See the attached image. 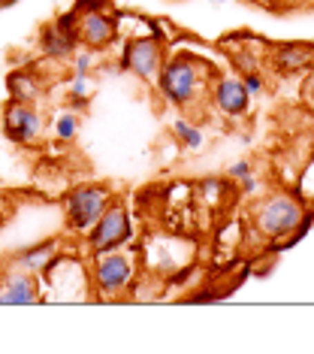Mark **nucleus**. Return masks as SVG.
Segmentation results:
<instances>
[{
  "label": "nucleus",
  "mask_w": 314,
  "mask_h": 354,
  "mask_svg": "<svg viewBox=\"0 0 314 354\" xmlns=\"http://www.w3.org/2000/svg\"><path fill=\"white\" fill-rule=\"evenodd\" d=\"M43 300V281L37 272L6 261L0 267V306H37Z\"/></svg>",
  "instance_id": "obj_8"
},
{
  "label": "nucleus",
  "mask_w": 314,
  "mask_h": 354,
  "mask_svg": "<svg viewBox=\"0 0 314 354\" xmlns=\"http://www.w3.org/2000/svg\"><path fill=\"white\" fill-rule=\"evenodd\" d=\"M212 3H230V0H212Z\"/></svg>",
  "instance_id": "obj_25"
},
{
  "label": "nucleus",
  "mask_w": 314,
  "mask_h": 354,
  "mask_svg": "<svg viewBox=\"0 0 314 354\" xmlns=\"http://www.w3.org/2000/svg\"><path fill=\"white\" fill-rule=\"evenodd\" d=\"M311 227H314V209H305V212H302V218H300V224H296V230L290 233V236H287V243L281 245V248L296 245V243H300V239L308 236V230H311Z\"/></svg>",
  "instance_id": "obj_18"
},
{
  "label": "nucleus",
  "mask_w": 314,
  "mask_h": 354,
  "mask_svg": "<svg viewBox=\"0 0 314 354\" xmlns=\"http://www.w3.org/2000/svg\"><path fill=\"white\" fill-rule=\"evenodd\" d=\"M208 94H212L215 109L227 118L245 115L248 106H251V94H248L245 82L236 76H217L212 82V88H208Z\"/></svg>",
  "instance_id": "obj_11"
},
{
  "label": "nucleus",
  "mask_w": 314,
  "mask_h": 354,
  "mask_svg": "<svg viewBox=\"0 0 314 354\" xmlns=\"http://www.w3.org/2000/svg\"><path fill=\"white\" fill-rule=\"evenodd\" d=\"M0 127H3L6 140L15 146H34L46 131V115L39 112L37 103L6 100L3 112H0Z\"/></svg>",
  "instance_id": "obj_7"
},
{
  "label": "nucleus",
  "mask_w": 314,
  "mask_h": 354,
  "mask_svg": "<svg viewBox=\"0 0 314 354\" xmlns=\"http://www.w3.org/2000/svg\"><path fill=\"white\" fill-rule=\"evenodd\" d=\"M242 82H245V88H248V94H251V97L263 94V88H266L260 70H245V73H242Z\"/></svg>",
  "instance_id": "obj_19"
},
{
  "label": "nucleus",
  "mask_w": 314,
  "mask_h": 354,
  "mask_svg": "<svg viewBox=\"0 0 314 354\" xmlns=\"http://www.w3.org/2000/svg\"><path fill=\"white\" fill-rule=\"evenodd\" d=\"M136 261L124 248L91 254V288L100 300H121L133 288Z\"/></svg>",
  "instance_id": "obj_3"
},
{
  "label": "nucleus",
  "mask_w": 314,
  "mask_h": 354,
  "mask_svg": "<svg viewBox=\"0 0 314 354\" xmlns=\"http://www.w3.org/2000/svg\"><path fill=\"white\" fill-rule=\"evenodd\" d=\"M58 248H61L58 239H43V243H30V245L19 248V252L12 254V261L19 263V267L30 270V272H37V276L43 279L46 272H52V270L61 263Z\"/></svg>",
  "instance_id": "obj_12"
},
{
  "label": "nucleus",
  "mask_w": 314,
  "mask_h": 354,
  "mask_svg": "<svg viewBox=\"0 0 314 354\" xmlns=\"http://www.w3.org/2000/svg\"><path fill=\"white\" fill-rule=\"evenodd\" d=\"M278 3H300V0H278Z\"/></svg>",
  "instance_id": "obj_24"
},
{
  "label": "nucleus",
  "mask_w": 314,
  "mask_h": 354,
  "mask_svg": "<svg viewBox=\"0 0 314 354\" xmlns=\"http://www.w3.org/2000/svg\"><path fill=\"white\" fill-rule=\"evenodd\" d=\"M173 133H175V140H179L181 149H199L203 146V131H199L197 124H190L188 118H175Z\"/></svg>",
  "instance_id": "obj_15"
},
{
  "label": "nucleus",
  "mask_w": 314,
  "mask_h": 354,
  "mask_svg": "<svg viewBox=\"0 0 314 354\" xmlns=\"http://www.w3.org/2000/svg\"><path fill=\"white\" fill-rule=\"evenodd\" d=\"M94 64V52L85 49V52H76V76H88V70H91Z\"/></svg>",
  "instance_id": "obj_20"
},
{
  "label": "nucleus",
  "mask_w": 314,
  "mask_h": 354,
  "mask_svg": "<svg viewBox=\"0 0 314 354\" xmlns=\"http://www.w3.org/2000/svg\"><path fill=\"white\" fill-rule=\"evenodd\" d=\"M164 61H166L164 39H160L157 34L130 37L124 43V49H121V70H124V73H130V76H136L145 85L157 82Z\"/></svg>",
  "instance_id": "obj_6"
},
{
  "label": "nucleus",
  "mask_w": 314,
  "mask_h": 354,
  "mask_svg": "<svg viewBox=\"0 0 314 354\" xmlns=\"http://www.w3.org/2000/svg\"><path fill=\"white\" fill-rule=\"evenodd\" d=\"M275 73H308L314 70V43H284L272 52Z\"/></svg>",
  "instance_id": "obj_13"
},
{
  "label": "nucleus",
  "mask_w": 314,
  "mask_h": 354,
  "mask_svg": "<svg viewBox=\"0 0 314 354\" xmlns=\"http://www.w3.org/2000/svg\"><path fill=\"white\" fill-rule=\"evenodd\" d=\"M39 52L46 55L48 61H70L76 58L79 52V34H76V12H63L55 21L39 28Z\"/></svg>",
  "instance_id": "obj_9"
},
{
  "label": "nucleus",
  "mask_w": 314,
  "mask_h": 354,
  "mask_svg": "<svg viewBox=\"0 0 314 354\" xmlns=\"http://www.w3.org/2000/svg\"><path fill=\"white\" fill-rule=\"evenodd\" d=\"M91 79L88 76H76L72 79V85H70V94H67V100H70V106L72 109H85L88 106V100H91Z\"/></svg>",
  "instance_id": "obj_17"
},
{
  "label": "nucleus",
  "mask_w": 314,
  "mask_h": 354,
  "mask_svg": "<svg viewBox=\"0 0 314 354\" xmlns=\"http://www.w3.org/2000/svg\"><path fill=\"white\" fill-rule=\"evenodd\" d=\"M130 239H133V218H130V212H127V206L118 203V200H112L106 206V212L85 233V245L91 254L124 248V245H130Z\"/></svg>",
  "instance_id": "obj_4"
},
{
  "label": "nucleus",
  "mask_w": 314,
  "mask_h": 354,
  "mask_svg": "<svg viewBox=\"0 0 314 354\" xmlns=\"http://www.w3.org/2000/svg\"><path fill=\"white\" fill-rule=\"evenodd\" d=\"M212 82H215L212 70H208V64L203 58H197L190 52H175L160 67L157 91L169 106L190 109L206 94V88H212Z\"/></svg>",
  "instance_id": "obj_1"
},
{
  "label": "nucleus",
  "mask_w": 314,
  "mask_h": 354,
  "mask_svg": "<svg viewBox=\"0 0 314 354\" xmlns=\"http://www.w3.org/2000/svg\"><path fill=\"white\" fill-rule=\"evenodd\" d=\"M118 25H121V19L115 15L112 6H106V10H94V12H76L79 46H85V49H91V52L109 49V46L118 39Z\"/></svg>",
  "instance_id": "obj_10"
},
{
  "label": "nucleus",
  "mask_w": 314,
  "mask_h": 354,
  "mask_svg": "<svg viewBox=\"0 0 314 354\" xmlns=\"http://www.w3.org/2000/svg\"><path fill=\"white\" fill-rule=\"evenodd\" d=\"M112 203V194L106 185H76L63 194V221L70 230L88 233L94 227V221L106 212Z\"/></svg>",
  "instance_id": "obj_5"
},
{
  "label": "nucleus",
  "mask_w": 314,
  "mask_h": 354,
  "mask_svg": "<svg viewBox=\"0 0 314 354\" xmlns=\"http://www.w3.org/2000/svg\"><path fill=\"white\" fill-rule=\"evenodd\" d=\"M6 91H10V100L39 103L46 97V82L34 70H12V73L6 76Z\"/></svg>",
  "instance_id": "obj_14"
},
{
  "label": "nucleus",
  "mask_w": 314,
  "mask_h": 354,
  "mask_svg": "<svg viewBox=\"0 0 314 354\" xmlns=\"http://www.w3.org/2000/svg\"><path fill=\"white\" fill-rule=\"evenodd\" d=\"M76 133H79V115L72 109H63L58 118H55V136H58L61 142H70V140H76Z\"/></svg>",
  "instance_id": "obj_16"
},
{
  "label": "nucleus",
  "mask_w": 314,
  "mask_h": 354,
  "mask_svg": "<svg viewBox=\"0 0 314 354\" xmlns=\"http://www.w3.org/2000/svg\"><path fill=\"white\" fill-rule=\"evenodd\" d=\"M239 191H242V194H254V191H257V176L248 173L245 179H239Z\"/></svg>",
  "instance_id": "obj_23"
},
{
  "label": "nucleus",
  "mask_w": 314,
  "mask_h": 354,
  "mask_svg": "<svg viewBox=\"0 0 314 354\" xmlns=\"http://www.w3.org/2000/svg\"><path fill=\"white\" fill-rule=\"evenodd\" d=\"M106 6H112L109 0H76L72 10L76 12H94V10H106Z\"/></svg>",
  "instance_id": "obj_21"
},
{
  "label": "nucleus",
  "mask_w": 314,
  "mask_h": 354,
  "mask_svg": "<svg viewBox=\"0 0 314 354\" xmlns=\"http://www.w3.org/2000/svg\"><path fill=\"white\" fill-rule=\"evenodd\" d=\"M302 212H305V203L300 197L287 194V191H269V194L260 197L251 206V221H254V230L263 239H269V243H275L281 248L290 233L296 230Z\"/></svg>",
  "instance_id": "obj_2"
},
{
  "label": "nucleus",
  "mask_w": 314,
  "mask_h": 354,
  "mask_svg": "<svg viewBox=\"0 0 314 354\" xmlns=\"http://www.w3.org/2000/svg\"><path fill=\"white\" fill-rule=\"evenodd\" d=\"M248 173H254V167H251V164H248V160H236V164H233V167H230V179H233V182L245 179V176H248Z\"/></svg>",
  "instance_id": "obj_22"
},
{
  "label": "nucleus",
  "mask_w": 314,
  "mask_h": 354,
  "mask_svg": "<svg viewBox=\"0 0 314 354\" xmlns=\"http://www.w3.org/2000/svg\"><path fill=\"white\" fill-rule=\"evenodd\" d=\"M6 3H10V0H0V6H6Z\"/></svg>",
  "instance_id": "obj_26"
}]
</instances>
